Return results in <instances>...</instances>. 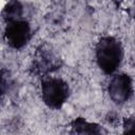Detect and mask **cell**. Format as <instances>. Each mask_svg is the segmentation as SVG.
I'll return each mask as SVG.
<instances>
[{"label":"cell","instance_id":"1","mask_svg":"<svg viewBox=\"0 0 135 135\" xmlns=\"http://www.w3.org/2000/svg\"><path fill=\"white\" fill-rule=\"evenodd\" d=\"M95 59L98 68L105 75H113L123 59V46L113 36L101 37L95 46Z\"/></svg>","mask_w":135,"mask_h":135},{"label":"cell","instance_id":"2","mask_svg":"<svg viewBox=\"0 0 135 135\" xmlns=\"http://www.w3.org/2000/svg\"><path fill=\"white\" fill-rule=\"evenodd\" d=\"M40 92L42 101L46 107L53 110H59L69 99L70 86L62 78L49 75L42 77Z\"/></svg>","mask_w":135,"mask_h":135},{"label":"cell","instance_id":"3","mask_svg":"<svg viewBox=\"0 0 135 135\" xmlns=\"http://www.w3.org/2000/svg\"><path fill=\"white\" fill-rule=\"evenodd\" d=\"M32 38V26L24 18L5 22L4 39L7 45L14 50L24 47Z\"/></svg>","mask_w":135,"mask_h":135},{"label":"cell","instance_id":"4","mask_svg":"<svg viewBox=\"0 0 135 135\" xmlns=\"http://www.w3.org/2000/svg\"><path fill=\"white\" fill-rule=\"evenodd\" d=\"M134 92L133 79L127 73H117L112 76L108 84V94L115 104H123L130 100Z\"/></svg>","mask_w":135,"mask_h":135},{"label":"cell","instance_id":"5","mask_svg":"<svg viewBox=\"0 0 135 135\" xmlns=\"http://www.w3.org/2000/svg\"><path fill=\"white\" fill-rule=\"evenodd\" d=\"M60 65V59L51 50L40 47L33 59L32 70L34 74L44 77L49 76L51 73L58 70Z\"/></svg>","mask_w":135,"mask_h":135},{"label":"cell","instance_id":"6","mask_svg":"<svg viewBox=\"0 0 135 135\" xmlns=\"http://www.w3.org/2000/svg\"><path fill=\"white\" fill-rule=\"evenodd\" d=\"M71 134H103L107 131L98 123L86 120L83 117L75 118L70 126Z\"/></svg>","mask_w":135,"mask_h":135},{"label":"cell","instance_id":"7","mask_svg":"<svg viewBox=\"0 0 135 135\" xmlns=\"http://www.w3.org/2000/svg\"><path fill=\"white\" fill-rule=\"evenodd\" d=\"M2 17L4 22L23 18V5L20 0H9L2 11Z\"/></svg>","mask_w":135,"mask_h":135},{"label":"cell","instance_id":"8","mask_svg":"<svg viewBox=\"0 0 135 135\" xmlns=\"http://www.w3.org/2000/svg\"><path fill=\"white\" fill-rule=\"evenodd\" d=\"M122 131L126 134H135V115L123 118Z\"/></svg>","mask_w":135,"mask_h":135}]
</instances>
